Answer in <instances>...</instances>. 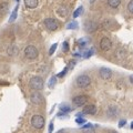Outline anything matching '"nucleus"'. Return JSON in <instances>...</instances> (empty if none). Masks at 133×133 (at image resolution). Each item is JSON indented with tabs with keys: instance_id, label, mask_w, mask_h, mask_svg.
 Wrapping results in <instances>:
<instances>
[{
	"instance_id": "nucleus-33",
	"label": "nucleus",
	"mask_w": 133,
	"mask_h": 133,
	"mask_svg": "<svg viewBox=\"0 0 133 133\" xmlns=\"http://www.w3.org/2000/svg\"><path fill=\"white\" fill-rule=\"evenodd\" d=\"M130 82L133 84V74H131V76H130Z\"/></svg>"
},
{
	"instance_id": "nucleus-34",
	"label": "nucleus",
	"mask_w": 133,
	"mask_h": 133,
	"mask_svg": "<svg viewBox=\"0 0 133 133\" xmlns=\"http://www.w3.org/2000/svg\"><path fill=\"white\" fill-rule=\"evenodd\" d=\"M131 129H133V121H132V123H131V127H130Z\"/></svg>"
},
{
	"instance_id": "nucleus-30",
	"label": "nucleus",
	"mask_w": 133,
	"mask_h": 133,
	"mask_svg": "<svg viewBox=\"0 0 133 133\" xmlns=\"http://www.w3.org/2000/svg\"><path fill=\"white\" fill-rule=\"evenodd\" d=\"M76 122L78 123V124H83L85 122V120L84 119H82V118H78L77 120H76Z\"/></svg>"
},
{
	"instance_id": "nucleus-23",
	"label": "nucleus",
	"mask_w": 133,
	"mask_h": 133,
	"mask_svg": "<svg viewBox=\"0 0 133 133\" xmlns=\"http://www.w3.org/2000/svg\"><path fill=\"white\" fill-rule=\"evenodd\" d=\"M56 82H57V77H52L51 79L49 80V87L50 88H53L56 84Z\"/></svg>"
},
{
	"instance_id": "nucleus-5",
	"label": "nucleus",
	"mask_w": 133,
	"mask_h": 133,
	"mask_svg": "<svg viewBox=\"0 0 133 133\" xmlns=\"http://www.w3.org/2000/svg\"><path fill=\"white\" fill-rule=\"evenodd\" d=\"M31 125L35 129H42L44 127V118L42 115L36 114L31 118Z\"/></svg>"
},
{
	"instance_id": "nucleus-24",
	"label": "nucleus",
	"mask_w": 133,
	"mask_h": 133,
	"mask_svg": "<svg viewBox=\"0 0 133 133\" xmlns=\"http://www.w3.org/2000/svg\"><path fill=\"white\" fill-rule=\"evenodd\" d=\"M57 47H58V44H57V43H53V44H52V47L49 49V55H50V56H52L53 53H55Z\"/></svg>"
},
{
	"instance_id": "nucleus-25",
	"label": "nucleus",
	"mask_w": 133,
	"mask_h": 133,
	"mask_svg": "<svg viewBox=\"0 0 133 133\" xmlns=\"http://www.w3.org/2000/svg\"><path fill=\"white\" fill-rule=\"evenodd\" d=\"M93 53H94V49H93V48H91V49L89 50L88 52H85L84 55H83V57H84V58H89V57H91V56H92Z\"/></svg>"
},
{
	"instance_id": "nucleus-16",
	"label": "nucleus",
	"mask_w": 133,
	"mask_h": 133,
	"mask_svg": "<svg viewBox=\"0 0 133 133\" xmlns=\"http://www.w3.org/2000/svg\"><path fill=\"white\" fill-rule=\"evenodd\" d=\"M121 3V0H108V5L111 8H118Z\"/></svg>"
},
{
	"instance_id": "nucleus-21",
	"label": "nucleus",
	"mask_w": 133,
	"mask_h": 133,
	"mask_svg": "<svg viewBox=\"0 0 133 133\" xmlns=\"http://www.w3.org/2000/svg\"><path fill=\"white\" fill-rule=\"evenodd\" d=\"M82 12H83V7H79L78 9L73 12V18H78L79 16H81Z\"/></svg>"
},
{
	"instance_id": "nucleus-10",
	"label": "nucleus",
	"mask_w": 133,
	"mask_h": 133,
	"mask_svg": "<svg viewBox=\"0 0 133 133\" xmlns=\"http://www.w3.org/2000/svg\"><path fill=\"white\" fill-rule=\"evenodd\" d=\"M83 114H90V115H93L97 113V107L93 105V104H89L83 108V111H82Z\"/></svg>"
},
{
	"instance_id": "nucleus-11",
	"label": "nucleus",
	"mask_w": 133,
	"mask_h": 133,
	"mask_svg": "<svg viewBox=\"0 0 133 133\" xmlns=\"http://www.w3.org/2000/svg\"><path fill=\"white\" fill-rule=\"evenodd\" d=\"M18 53H19V48L17 47V45L11 44V45H9V47H8V49H7V55H8V56L15 57V56L18 55Z\"/></svg>"
},
{
	"instance_id": "nucleus-35",
	"label": "nucleus",
	"mask_w": 133,
	"mask_h": 133,
	"mask_svg": "<svg viewBox=\"0 0 133 133\" xmlns=\"http://www.w3.org/2000/svg\"><path fill=\"white\" fill-rule=\"evenodd\" d=\"M110 133H116V132H114V131H112V132H110Z\"/></svg>"
},
{
	"instance_id": "nucleus-3",
	"label": "nucleus",
	"mask_w": 133,
	"mask_h": 133,
	"mask_svg": "<svg viewBox=\"0 0 133 133\" xmlns=\"http://www.w3.org/2000/svg\"><path fill=\"white\" fill-rule=\"evenodd\" d=\"M76 83L79 88H87V87L90 85L91 79L89 76H87V74H81V76H79L76 79Z\"/></svg>"
},
{
	"instance_id": "nucleus-31",
	"label": "nucleus",
	"mask_w": 133,
	"mask_h": 133,
	"mask_svg": "<svg viewBox=\"0 0 133 133\" xmlns=\"http://www.w3.org/2000/svg\"><path fill=\"white\" fill-rule=\"evenodd\" d=\"M125 123H127L125 120H121V121L119 122V128H122V127H124V125H125Z\"/></svg>"
},
{
	"instance_id": "nucleus-22",
	"label": "nucleus",
	"mask_w": 133,
	"mask_h": 133,
	"mask_svg": "<svg viewBox=\"0 0 133 133\" xmlns=\"http://www.w3.org/2000/svg\"><path fill=\"white\" fill-rule=\"evenodd\" d=\"M77 28H78V22H76V21L70 22L68 26H66V29H77Z\"/></svg>"
},
{
	"instance_id": "nucleus-20",
	"label": "nucleus",
	"mask_w": 133,
	"mask_h": 133,
	"mask_svg": "<svg viewBox=\"0 0 133 133\" xmlns=\"http://www.w3.org/2000/svg\"><path fill=\"white\" fill-rule=\"evenodd\" d=\"M18 7L19 6H17L16 7V9L12 11V14H11V17L9 18V22H12V21H15V19L17 18V14H18Z\"/></svg>"
},
{
	"instance_id": "nucleus-4",
	"label": "nucleus",
	"mask_w": 133,
	"mask_h": 133,
	"mask_svg": "<svg viewBox=\"0 0 133 133\" xmlns=\"http://www.w3.org/2000/svg\"><path fill=\"white\" fill-rule=\"evenodd\" d=\"M43 24H44V27L47 28L48 30H50V31H56L57 29L59 28V24L60 23L55 18H47V19H44Z\"/></svg>"
},
{
	"instance_id": "nucleus-1",
	"label": "nucleus",
	"mask_w": 133,
	"mask_h": 133,
	"mask_svg": "<svg viewBox=\"0 0 133 133\" xmlns=\"http://www.w3.org/2000/svg\"><path fill=\"white\" fill-rule=\"evenodd\" d=\"M29 87L36 91H40L43 89L44 87V81L41 77H33L29 81Z\"/></svg>"
},
{
	"instance_id": "nucleus-28",
	"label": "nucleus",
	"mask_w": 133,
	"mask_h": 133,
	"mask_svg": "<svg viewBox=\"0 0 133 133\" xmlns=\"http://www.w3.org/2000/svg\"><path fill=\"white\" fill-rule=\"evenodd\" d=\"M68 70H69V66H66V68L63 70V71H62L61 73H59V74H58V76H57V78H62V77H63L64 76V74L66 73V71H68Z\"/></svg>"
},
{
	"instance_id": "nucleus-32",
	"label": "nucleus",
	"mask_w": 133,
	"mask_h": 133,
	"mask_svg": "<svg viewBox=\"0 0 133 133\" xmlns=\"http://www.w3.org/2000/svg\"><path fill=\"white\" fill-rule=\"evenodd\" d=\"M53 131V123H50V125H49V133H51Z\"/></svg>"
},
{
	"instance_id": "nucleus-26",
	"label": "nucleus",
	"mask_w": 133,
	"mask_h": 133,
	"mask_svg": "<svg viewBox=\"0 0 133 133\" xmlns=\"http://www.w3.org/2000/svg\"><path fill=\"white\" fill-rule=\"evenodd\" d=\"M128 10H129V12L133 14V0H131V1L128 3Z\"/></svg>"
},
{
	"instance_id": "nucleus-7",
	"label": "nucleus",
	"mask_w": 133,
	"mask_h": 133,
	"mask_svg": "<svg viewBox=\"0 0 133 133\" xmlns=\"http://www.w3.org/2000/svg\"><path fill=\"white\" fill-rule=\"evenodd\" d=\"M100 48H101L102 51H108V50H110L112 48V42L109 38H102L101 41H100Z\"/></svg>"
},
{
	"instance_id": "nucleus-8",
	"label": "nucleus",
	"mask_w": 133,
	"mask_h": 133,
	"mask_svg": "<svg viewBox=\"0 0 133 133\" xmlns=\"http://www.w3.org/2000/svg\"><path fill=\"white\" fill-rule=\"evenodd\" d=\"M99 76L101 79H103V80H109L112 77V71L109 68H101L99 71Z\"/></svg>"
},
{
	"instance_id": "nucleus-29",
	"label": "nucleus",
	"mask_w": 133,
	"mask_h": 133,
	"mask_svg": "<svg viewBox=\"0 0 133 133\" xmlns=\"http://www.w3.org/2000/svg\"><path fill=\"white\" fill-rule=\"evenodd\" d=\"M63 51L64 52L69 51V43L68 42H63Z\"/></svg>"
},
{
	"instance_id": "nucleus-12",
	"label": "nucleus",
	"mask_w": 133,
	"mask_h": 133,
	"mask_svg": "<svg viewBox=\"0 0 133 133\" xmlns=\"http://www.w3.org/2000/svg\"><path fill=\"white\" fill-rule=\"evenodd\" d=\"M38 3H39L38 0H24V6L28 9H35V8L38 7Z\"/></svg>"
},
{
	"instance_id": "nucleus-15",
	"label": "nucleus",
	"mask_w": 133,
	"mask_h": 133,
	"mask_svg": "<svg viewBox=\"0 0 133 133\" xmlns=\"http://www.w3.org/2000/svg\"><path fill=\"white\" fill-rule=\"evenodd\" d=\"M72 110V108L70 107L69 104H65V103H63V104L60 105V112L61 113H68V112H70Z\"/></svg>"
},
{
	"instance_id": "nucleus-18",
	"label": "nucleus",
	"mask_w": 133,
	"mask_h": 133,
	"mask_svg": "<svg viewBox=\"0 0 133 133\" xmlns=\"http://www.w3.org/2000/svg\"><path fill=\"white\" fill-rule=\"evenodd\" d=\"M58 14H59L61 17H66V15H68V9H66V7H60L59 9H58Z\"/></svg>"
},
{
	"instance_id": "nucleus-2",
	"label": "nucleus",
	"mask_w": 133,
	"mask_h": 133,
	"mask_svg": "<svg viewBox=\"0 0 133 133\" xmlns=\"http://www.w3.org/2000/svg\"><path fill=\"white\" fill-rule=\"evenodd\" d=\"M38 55H39L38 49H37L36 47H33V45H28V47L24 49V57H26L27 59H29V60L37 59Z\"/></svg>"
},
{
	"instance_id": "nucleus-27",
	"label": "nucleus",
	"mask_w": 133,
	"mask_h": 133,
	"mask_svg": "<svg viewBox=\"0 0 133 133\" xmlns=\"http://www.w3.org/2000/svg\"><path fill=\"white\" fill-rule=\"evenodd\" d=\"M84 133H95V130L93 129V127H90L84 129Z\"/></svg>"
},
{
	"instance_id": "nucleus-36",
	"label": "nucleus",
	"mask_w": 133,
	"mask_h": 133,
	"mask_svg": "<svg viewBox=\"0 0 133 133\" xmlns=\"http://www.w3.org/2000/svg\"><path fill=\"white\" fill-rule=\"evenodd\" d=\"M16 1H19V0H16Z\"/></svg>"
},
{
	"instance_id": "nucleus-13",
	"label": "nucleus",
	"mask_w": 133,
	"mask_h": 133,
	"mask_svg": "<svg viewBox=\"0 0 133 133\" xmlns=\"http://www.w3.org/2000/svg\"><path fill=\"white\" fill-rule=\"evenodd\" d=\"M84 28H85V30L88 32H92L98 28V24H97V22H94V21H88L85 23Z\"/></svg>"
},
{
	"instance_id": "nucleus-6",
	"label": "nucleus",
	"mask_w": 133,
	"mask_h": 133,
	"mask_svg": "<svg viewBox=\"0 0 133 133\" xmlns=\"http://www.w3.org/2000/svg\"><path fill=\"white\" fill-rule=\"evenodd\" d=\"M87 101H88V97L84 94H81V95H77V97H74L72 99V102H73V104L74 105H77V107H82V105H84Z\"/></svg>"
},
{
	"instance_id": "nucleus-19",
	"label": "nucleus",
	"mask_w": 133,
	"mask_h": 133,
	"mask_svg": "<svg viewBox=\"0 0 133 133\" xmlns=\"http://www.w3.org/2000/svg\"><path fill=\"white\" fill-rule=\"evenodd\" d=\"M88 41H89L88 38H81V39H79V40H78V44L80 45L81 48H82V47H85V45L89 43Z\"/></svg>"
},
{
	"instance_id": "nucleus-17",
	"label": "nucleus",
	"mask_w": 133,
	"mask_h": 133,
	"mask_svg": "<svg viewBox=\"0 0 133 133\" xmlns=\"http://www.w3.org/2000/svg\"><path fill=\"white\" fill-rule=\"evenodd\" d=\"M8 11V3L7 2H1L0 3V15H5Z\"/></svg>"
},
{
	"instance_id": "nucleus-14",
	"label": "nucleus",
	"mask_w": 133,
	"mask_h": 133,
	"mask_svg": "<svg viewBox=\"0 0 133 133\" xmlns=\"http://www.w3.org/2000/svg\"><path fill=\"white\" fill-rule=\"evenodd\" d=\"M107 113H108L109 118H115V116L118 115V109H116L115 107H110L109 109H108Z\"/></svg>"
},
{
	"instance_id": "nucleus-9",
	"label": "nucleus",
	"mask_w": 133,
	"mask_h": 133,
	"mask_svg": "<svg viewBox=\"0 0 133 133\" xmlns=\"http://www.w3.org/2000/svg\"><path fill=\"white\" fill-rule=\"evenodd\" d=\"M30 100H31V102L33 103V104L39 105V104H41V103H42L43 98H42V95H41L39 92H35V93L31 94Z\"/></svg>"
}]
</instances>
